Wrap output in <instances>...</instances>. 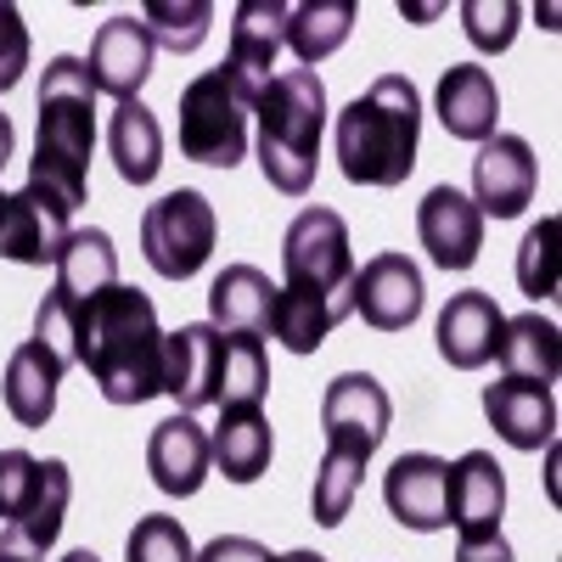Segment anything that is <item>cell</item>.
<instances>
[{
	"label": "cell",
	"instance_id": "cell-24",
	"mask_svg": "<svg viewBox=\"0 0 562 562\" xmlns=\"http://www.w3.org/2000/svg\"><path fill=\"white\" fill-rule=\"evenodd\" d=\"M506 512V473L490 450H467L461 461H450V524L461 535H484L501 529Z\"/></svg>",
	"mask_w": 562,
	"mask_h": 562
},
{
	"label": "cell",
	"instance_id": "cell-5",
	"mask_svg": "<svg viewBox=\"0 0 562 562\" xmlns=\"http://www.w3.org/2000/svg\"><path fill=\"white\" fill-rule=\"evenodd\" d=\"M259 113V169L281 198H304L321 169V135H326V85L315 68H281L265 97L254 102Z\"/></svg>",
	"mask_w": 562,
	"mask_h": 562
},
{
	"label": "cell",
	"instance_id": "cell-42",
	"mask_svg": "<svg viewBox=\"0 0 562 562\" xmlns=\"http://www.w3.org/2000/svg\"><path fill=\"white\" fill-rule=\"evenodd\" d=\"M0 562H34V557H23V551H12V546H0Z\"/></svg>",
	"mask_w": 562,
	"mask_h": 562
},
{
	"label": "cell",
	"instance_id": "cell-36",
	"mask_svg": "<svg viewBox=\"0 0 562 562\" xmlns=\"http://www.w3.org/2000/svg\"><path fill=\"white\" fill-rule=\"evenodd\" d=\"M23 68H29V23L18 7L0 0V97L23 79Z\"/></svg>",
	"mask_w": 562,
	"mask_h": 562
},
{
	"label": "cell",
	"instance_id": "cell-19",
	"mask_svg": "<svg viewBox=\"0 0 562 562\" xmlns=\"http://www.w3.org/2000/svg\"><path fill=\"white\" fill-rule=\"evenodd\" d=\"M119 281V248H113V237L108 231H68V243H63V254H57V288L45 293V304H57L68 321L97 299V293H108Z\"/></svg>",
	"mask_w": 562,
	"mask_h": 562
},
{
	"label": "cell",
	"instance_id": "cell-39",
	"mask_svg": "<svg viewBox=\"0 0 562 562\" xmlns=\"http://www.w3.org/2000/svg\"><path fill=\"white\" fill-rule=\"evenodd\" d=\"M456 562H518V557H512V546H506L501 529H484V535H461Z\"/></svg>",
	"mask_w": 562,
	"mask_h": 562
},
{
	"label": "cell",
	"instance_id": "cell-33",
	"mask_svg": "<svg viewBox=\"0 0 562 562\" xmlns=\"http://www.w3.org/2000/svg\"><path fill=\"white\" fill-rule=\"evenodd\" d=\"M124 562H198V551H192V535H186L180 518L147 512V518H135V529L124 540Z\"/></svg>",
	"mask_w": 562,
	"mask_h": 562
},
{
	"label": "cell",
	"instance_id": "cell-6",
	"mask_svg": "<svg viewBox=\"0 0 562 562\" xmlns=\"http://www.w3.org/2000/svg\"><path fill=\"white\" fill-rule=\"evenodd\" d=\"M248 102L225 68L198 74L180 90V153L203 169H237L248 158Z\"/></svg>",
	"mask_w": 562,
	"mask_h": 562
},
{
	"label": "cell",
	"instance_id": "cell-12",
	"mask_svg": "<svg viewBox=\"0 0 562 562\" xmlns=\"http://www.w3.org/2000/svg\"><path fill=\"white\" fill-rule=\"evenodd\" d=\"M535 186H540V169H535V153H529L524 135H490L479 147V158H473V203H479V214L518 220L535 203Z\"/></svg>",
	"mask_w": 562,
	"mask_h": 562
},
{
	"label": "cell",
	"instance_id": "cell-38",
	"mask_svg": "<svg viewBox=\"0 0 562 562\" xmlns=\"http://www.w3.org/2000/svg\"><path fill=\"white\" fill-rule=\"evenodd\" d=\"M198 562H281V557H270L259 540H248V535H220V540H209L203 551H198Z\"/></svg>",
	"mask_w": 562,
	"mask_h": 562
},
{
	"label": "cell",
	"instance_id": "cell-27",
	"mask_svg": "<svg viewBox=\"0 0 562 562\" xmlns=\"http://www.w3.org/2000/svg\"><path fill=\"white\" fill-rule=\"evenodd\" d=\"M108 153H113L119 180H130V186H153L158 180V169H164V130H158V113L140 97L113 108Z\"/></svg>",
	"mask_w": 562,
	"mask_h": 562
},
{
	"label": "cell",
	"instance_id": "cell-18",
	"mask_svg": "<svg viewBox=\"0 0 562 562\" xmlns=\"http://www.w3.org/2000/svg\"><path fill=\"white\" fill-rule=\"evenodd\" d=\"M68 501H74V473L68 461H40L34 467V484L23 495V506L7 518V535H0V546H12L23 557H45L52 551V540L63 535V518H68Z\"/></svg>",
	"mask_w": 562,
	"mask_h": 562
},
{
	"label": "cell",
	"instance_id": "cell-43",
	"mask_svg": "<svg viewBox=\"0 0 562 562\" xmlns=\"http://www.w3.org/2000/svg\"><path fill=\"white\" fill-rule=\"evenodd\" d=\"M63 562H102V557H97V551H68Z\"/></svg>",
	"mask_w": 562,
	"mask_h": 562
},
{
	"label": "cell",
	"instance_id": "cell-3",
	"mask_svg": "<svg viewBox=\"0 0 562 562\" xmlns=\"http://www.w3.org/2000/svg\"><path fill=\"white\" fill-rule=\"evenodd\" d=\"M333 147H338V169H344L349 186H400L416 169V147H422L416 85L405 74L371 79L338 113Z\"/></svg>",
	"mask_w": 562,
	"mask_h": 562
},
{
	"label": "cell",
	"instance_id": "cell-20",
	"mask_svg": "<svg viewBox=\"0 0 562 562\" xmlns=\"http://www.w3.org/2000/svg\"><path fill=\"white\" fill-rule=\"evenodd\" d=\"M501 304L479 288H467L456 293L445 310H439V326H434V338H439V355L456 366V371H479L495 360V344H501Z\"/></svg>",
	"mask_w": 562,
	"mask_h": 562
},
{
	"label": "cell",
	"instance_id": "cell-35",
	"mask_svg": "<svg viewBox=\"0 0 562 562\" xmlns=\"http://www.w3.org/2000/svg\"><path fill=\"white\" fill-rule=\"evenodd\" d=\"M518 18H524L518 0H461V29L479 52H506L518 40Z\"/></svg>",
	"mask_w": 562,
	"mask_h": 562
},
{
	"label": "cell",
	"instance_id": "cell-14",
	"mask_svg": "<svg viewBox=\"0 0 562 562\" xmlns=\"http://www.w3.org/2000/svg\"><path fill=\"white\" fill-rule=\"evenodd\" d=\"M416 237L439 270H473V259L484 248V214L467 192H456V186H434V192L416 203Z\"/></svg>",
	"mask_w": 562,
	"mask_h": 562
},
{
	"label": "cell",
	"instance_id": "cell-2",
	"mask_svg": "<svg viewBox=\"0 0 562 562\" xmlns=\"http://www.w3.org/2000/svg\"><path fill=\"white\" fill-rule=\"evenodd\" d=\"M164 338L153 299L113 281L74 315V366L90 371L108 405H147L164 394Z\"/></svg>",
	"mask_w": 562,
	"mask_h": 562
},
{
	"label": "cell",
	"instance_id": "cell-28",
	"mask_svg": "<svg viewBox=\"0 0 562 562\" xmlns=\"http://www.w3.org/2000/svg\"><path fill=\"white\" fill-rule=\"evenodd\" d=\"M270 416L265 411H225L220 428L209 434V456L231 484H259L265 467H270Z\"/></svg>",
	"mask_w": 562,
	"mask_h": 562
},
{
	"label": "cell",
	"instance_id": "cell-32",
	"mask_svg": "<svg viewBox=\"0 0 562 562\" xmlns=\"http://www.w3.org/2000/svg\"><path fill=\"white\" fill-rule=\"evenodd\" d=\"M209 23H214V7L209 0H153L140 12V29L153 34V45H169V52H198L209 40Z\"/></svg>",
	"mask_w": 562,
	"mask_h": 562
},
{
	"label": "cell",
	"instance_id": "cell-17",
	"mask_svg": "<svg viewBox=\"0 0 562 562\" xmlns=\"http://www.w3.org/2000/svg\"><path fill=\"white\" fill-rule=\"evenodd\" d=\"M147 473L164 495H198L203 479L214 473V456H209V428H198L192 411H175L169 422H158L153 439H147Z\"/></svg>",
	"mask_w": 562,
	"mask_h": 562
},
{
	"label": "cell",
	"instance_id": "cell-44",
	"mask_svg": "<svg viewBox=\"0 0 562 562\" xmlns=\"http://www.w3.org/2000/svg\"><path fill=\"white\" fill-rule=\"evenodd\" d=\"M0 214H7V192H0Z\"/></svg>",
	"mask_w": 562,
	"mask_h": 562
},
{
	"label": "cell",
	"instance_id": "cell-8",
	"mask_svg": "<svg viewBox=\"0 0 562 562\" xmlns=\"http://www.w3.org/2000/svg\"><path fill=\"white\" fill-rule=\"evenodd\" d=\"M394 422V400L371 371H344L326 383L321 394V428H326V450H349L360 461L378 456V445L389 439Z\"/></svg>",
	"mask_w": 562,
	"mask_h": 562
},
{
	"label": "cell",
	"instance_id": "cell-1",
	"mask_svg": "<svg viewBox=\"0 0 562 562\" xmlns=\"http://www.w3.org/2000/svg\"><path fill=\"white\" fill-rule=\"evenodd\" d=\"M355 315V248L338 209H304L281 237V288L270 304V338L315 355L333 326Z\"/></svg>",
	"mask_w": 562,
	"mask_h": 562
},
{
	"label": "cell",
	"instance_id": "cell-41",
	"mask_svg": "<svg viewBox=\"0 0 562 562\" xmlns=\"http://www.w3.org/2000/svg\"><path fill=\"white\" fill-rule=\"evenodd\" d=\"M281 562H326V557H321V551H288Z\"/></svg>",
	"mask_w": 562,
	"mask_h": 562
},
{
	"label": "cell",
	"instance_id": "cell-11",
	"mask_svg": "<svg viewBox=\"0 0 562 562\" xmlns=\"http://www.w3.org/2000/svg\"><path fill=\"white\" fill-rule=\"evenodd\" d=\"M383 501L400 529H416V535L450 529V461H439L428 450L400 456L383 479Z\"/></svg>",
	"mask_w": 562,
	"mask_h": 562
},
{
	"label": "cell",
	"instance_id": "cell-40",
	"mask_svg": "<svg viewBox=\"0 0 562 562\" xmlns=\"http://www.w3.org/2000/svg\"><path fill=\"white\" fill-rule=\"evenodd\" d=\"M7 164H12V119L0 113V169H7Z\"/></svg>",
	"mask_w": 562,
	"mask_h": 562
},
{
	"label": "cell",
	"instance_id": "cell-9",
	"mask_svg": "<svg viewBox=\"0 0 562 562\" xmlns=\"http://www.w3.org/2000/svg\"><path fill=\"white\" fill-rule=\"evenodd\" d=\"M288 12L281 0H243L231 18V57H225V79L243 90V102L254 108L265 97V85L276 79V57L288 45Z\"/></svg>",
	"mask_w": 562,
	"mask_h": 562
},
{
	"label": "cell",
	"instance_id": "cell-31",
	"mask_svg": "<svg viewBox=\"0 0 562 562\" xmlns=\"http://www.w3.org/2000/svg\"><path fill=\"white\" fill-rule=\"evenodd\" d=\"M360 479H366V461L349 456V450H326L321 467H315V490H310V518L321 529H338L349 518V506L360 495Z\"/></svg>",
	"mask_w": 562,
	"mask_h": 562
},
{
	"label": "cell",
	"instance_id": "cell-4",
	"mask_svg": "<svg viewBox=\"0 0 562 562\" xmlns=\"http://www.w3.org/2000/svg\"><path fill=\"white\" fill-rule=\"evenodd\" d=\"M90 147H97V85H90L79 57H52L40 79V135L29 158V186L79 209Z\"/></svg>",
	"mask_w": 562,
	"mask_h": 562
},
{
	"label": "cell",
	"instance_id": "cell-26",
	"mask_svg": "<svg viewBox=\"0 0 562 562\" xmlns=\"http://www.w3.org/2000/svg\"><path fill=\"white\" fill-rule=\"evenodd\" d=\"M501 366H506V378L512 383H540L551 389L557 383V371H562V333L546 321V315H512L501 326V344H495Z\"/></svg>",
	"mask_w": 562,
	"mask_h": 562
},
{
	"label": "cell",
	"instance_id": "cell-29",
	"mask_svg": "<svg viewBox=\"0 0 562 562\" xmlns=\"http://www.w3.org/2000/svg\"><path fill=\"white\" fill-rule=\"evenodd\" d=\"M355 29V0H304L288 12V45L304 68L326 63Z\"/></svg>",
	"mask_w": 562,
	"mask_h": 562
},
{
	"label": "cell",
	"instance_id": "cell-37",
	"mask_svg": "<svg viewBox=\"0 0 562 562\" xmlns=\"http://www.w3.org/2000/svg\"><path fill=\"white\" fill-rule=\"evenodd\" d=\"M34 467H40V456H29V450H0V524L23 506V495L34 484Z\"/></svg>",
	"mask_w": 562,
	"mask_h": 562
},
{
	"label": "cell",
	"instance_id": "cell-22",
	"mask_svg": "<svg viewBox=\"0 0 562 562\" xmlns=\"http://www.w3.org/2000/svg\"><path fill=\"white\" fill-rule=\"evenodd\" d=\"M63 371H68V360L57 349H45L40 338L12 349L7 378H0V394H7V411L18 416V428H45V422H52Z\"/></svg>",
	"mask_w": 562,
	"mask_h": 562
},
{
	"label": "cell",
	"instance_id": "cell-10",
	"mask_svg": "<svg viewBox=\"0 0 562 562\" xmlns=\"http://www.w3.org/2000/svg\"><path fill=\"white\" fill-rule=\"evenodd\" d=\"M220 371H225V333L209 321H192L164 338V394L180 411L220 405Z\"/></svg>",
	"mask_w": 562,
	"mask_h": 562
},
{
	"label": "cell",
	"instance_id": "cell-7",
	"mask_svg": "<svg viewBox=\"0 0 562 562\" xmlns=\"http://www.w3.org/2000/svg\"><path fill=\"white\" fill-rule=\"evenodd\" d=\"M214 237H220L214 203L203 192H192V186L164 192L158 203H147V214H140V254H147V265L164 281L198 276L214 254Z\"/></svg>",
	"mask_w": 562,
	"mask_h": 562
},
{
	"label": "cell",
	"instance_id": "cell-23",
	"mask_svg": "<svg viewBox=\"0 0 562 562\" xmlns=\"http://www.w3.org/2000/svg\"><path fill=\"white\" fill-rule=\"evenodd\" d=\"M484 416L512 450H540L557 434V400L540 383H490L484 389Z\"/></svg>",
	"mask_w": 562,
	"mask_h": 562
},
{
	"label": "cell",
	"instance_id": "cell-13",
	"mask_svg": "<svg viewBox=\"0 0 562 562\" xmlns=\"http://www.w3.org/2000/svg\"><path fill=\"white\" fill-rule=\"evenodd\" d=\"M422 304H428V288L405 254H378L355 270V310L371 333H405Z\"/></svg>",
	"mask_w": 562,
	"mask_h": 562
},
{
	"label": "cell",
	"instance_id": "cell-25",
	"mask_svg": "<svg viewBox=\"0 0 562 562\" xmlns=\"http://www.w3.org/2000/svg\"><path fill=\"white\" fill-rule=\"evenodd\" d=\"M270 304L276 288L259 265H225L209 288V326L220 333H270Z\"/></svg>",
	"mask_w": 562,
	"mask_h": 562
},
{
	"label": "cell",
	"instance_id": "cell-34",
	"mask_svg": "<svg viewBox=\"0 0 562 562\" xmlns=\"http://www.w3.org/2000/svg\"><path fill=\"white\" fill-rule=\"evenodd\" d=\"M518 288L524 299H557V220L546 214L540 225L524 231V243H518Z\"/></svg>",
	"mask_w": 562,
	"mask_h": 562
},
{
	"label": "cell",
	"instance_id": "cell-21",
	"mask_svg": "<svg viewBox=\"0 0 562 562\" xmlns=\"http://www.w3.org/2000/svg\"><path fill=\"white\" fill-rule=\"evenodd\" d=\"M434 113H439L445 135L479 140V147H484V140L495 135V119H501V90H495L490 68H479V63L445 68V79L434 90Z\"/></svg>",
	"mask_w": 562,
	"mask_h": 562
},
{
	"label": "cell",
	"instance_id": "cell-16",
	"mask_svg": "<svg viewBox=\"0 0 562 562\" xmlns=\"http://www.w3.org/2000/svg\"><path fill=\"white\" fill-rule=\"evenodd\" d=\"M153 34L140 29V18H108L97 29V40H90V57H85V74L97 90H108V97L119 102H135L140 85H147L153 74Z\"/></svg>",
	"mask_w": 562,
	"mask_h": 562
},
{
	"label": "cell",
	"instance_id": "cell-30",
	"mask_svg": "<svg viewBox=\"0 0 562 562\" xmlns=\"http://www.w3.org/2000/svg\"><path fill=\"white\" fill-rule=\"evenodd\" d=\"M270 389V355L254 333H225V371H220V411H259Z\"/></svg>",
	"mask_w": 562,
	"mask_h": 562
},
{
	"label": "cell",
	"instance_id": "cell-15",
	"mask_svg": "<svg viewBox=\"0 0 562 562\" xmlns=\"http://www.w3.org/2000/svg\"><path fill=\"white\" fill-rule=\"evenodd\" d=\"M68 203H57L40 186H23V192L7 198V214H0V259L12 265H57L63 243H68Z\"/></svg>",
	"mask_w": 562,
	"mask_h": 562
}]
</instances>
